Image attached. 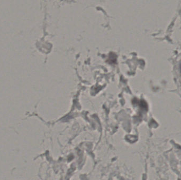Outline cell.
<instances>
[{"label": "cell", "mask_w": 181, "mask_h": 180, "mask_svg": "<svg viewBox=\"0 0 181 180\" xmlns=\"http://www.w3.org/2000/svg\"><path fill=\"white\" fill-rule=\"evenodd\" d=\"M180 68H181V66H180Z\"/></svg>", "instance_id": "obj_1"}]
</instances>
